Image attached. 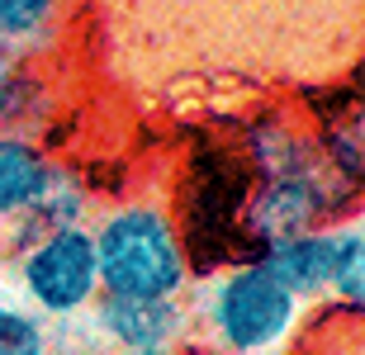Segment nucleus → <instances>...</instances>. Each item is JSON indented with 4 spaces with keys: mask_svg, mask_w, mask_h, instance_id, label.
I'll use <instances>...</instances> for the list:
<instances>
[{
    "mask_svg": "<svg viewBox=\"0 0 365 355\" xmlns=\"http://www.w3.org/2000/svg\"><path fill=\"white\" fill-rule=\"evenodd\" d=\"M95 265H100V294L123 299H180L195 280V260L180 237V218L162 204L133 199V204L105 208L91 223Z\"/></svg>",
    "mask_w": 365,
    "mask_h": 355,
    "instance_id": "obj_1",
    "label": "nucleus"
},
{
    "mask_svg": "<svg viewBox=\"0 0 365 355\" xmlns=\"http://www.w3.org/2000/svg\"><path fill=\"white\" fill-rule=\"evenodd\" d=\"M200 313L218 355H284V346L304 327V303L257 256L218 265Z\"/></svg>",
    "mask_w": 365,
    "mask_h": 355,
    "instance_id": "obj_2",
    "label": "nucleus"
},
{
    "mask_svg": "<svg viewBox=\"0 0 365 355\" xmlns=\"http://www.w3.org/2000/svg\"><path fill=\"white\" fill-rule=\"evenodd\" d=\"M361 190L346 185L332 171H304V176H280V180H252V190L237 213V233H242V251L257 256L261 246L284 242L294 233L323 228V223L346 218V208L356 213Z\"/></svg>",
    "mask_w": 365,
    "mask_h": 355,
    "instance_id": "obj_3",
    "label": "nucleus"
},
{
    "mask_svg": "<svg viewBox=\"0 0 365 355\" xmlns=\"http://www.w3.org/2000/svg\"><path fill=\"white\" fill-rule=\"evenodd\" d=\"M10 265L24 303L34 313H43L48 322H57V327L86 317L100 299V265H95L91 223L57 228V233L29 242Z\"/></svg>",
    "mask_w": 365,
    "mask_h": 355,
    "instance_id": "obj_4",
    "label": "nucleus"
},
{
    "mask_svg": "<svg viewBox=\"0 0 365 355\" xmlns=\"http://www.w3.org/2000/svg\"><path fill=\"white\" fill-rule=\"evenodd\" d=\"M95 337L119 351H180L190 341L195 313L185 299H123V294H100L86 313Z\"/></svg>",
    "mask_w": 365,
    "mask_h": 355,
    "instance_id": "obj_5",
    "label": "nucleus"
},
{
    "mask_svg": "<svg viewBox=\"0 0 365 355\" xmlns=\"http://www.w3.org/2000/svg\"><path fill=\"white\" fill-rule=\"evenodd\" d=\"M332 246H337V223H323V228H309V233H294V237H284V242L261 246L257 260L304 308H318V303H327Z\"/></svg>",
    "mask_w": 365,
    "mask_h": 355,
    "instance_id": "obj_6",
    "label": "nucleus"
},
{
    "mask_svg": "<svg viewBox=\"0 0 365 355\" xmlns=\"http://www.w3.org/2000/svg\"><path fill=\"white\" fill-rule=\"evenodd\" d=\"M62 171L67 166H57V157L34 133H0V223L38 204Z\"/></svg>",
    "mask_w": 365,
    "mask_h": 355,
    "instance_id": "obj_7",
    "label": "nucleus"
},
{
    "mask_svg": "<svg viewBox=\"0 0 365 355\" xmlns=\"http://www.w3.org/2000/svg\"><path fill=\"white\" fill-rule=\"evenodd\" d=\"M86 208H91V199H86L81 180L71 176V171H62L57 185L43 194L38 204H29L24 213H14L10 223H0V260H14L29 242H38V237L57 233V228L86 223Z\"/></svg>",
    "mask_w": 365,
    "mask_h": 355,
    "instance_id": "obj_8",
    "label": "nucleus"
},
{
    "mask_svg": "<svg viewBox=\"0 0 365 355\" xmlns=\"http://www.w3.org/2000/svg\"><path fill=\"white\" fill-rule=\"evenodd\" d=\"M38 119H48V85L24 53L0 43V133H29Z\"/></svg>",
    "mask_w": 365,
    "mask_h": 355,
    "instance_id": "obj_9",
    "label": "nucleus"
},
{
    "mask_svg": "<svg viewBox=\"0 0 365 355\" xmlns=\"http://www.w3.org/2000/svg\"><path fill=\"white\" fill-rule=\"evenodd\" d=\"M67 0H0V43L24 57L48 53L62 38Z\"/></svg>",
    "mask_w": 365,
    "mask_h": 355,
    "instance_id": "obj_10",
    "label": "nucleus"
},
{
    "mask_svg": "<svg viewBox=\"0 0 365 355\" xmlns=\"http://www.w3.org/2000/svg\"><path fill=\"white\" fill-rule=\"evenodd\" d=\"M327 303L361 313L365 308V228L361 218H337V246H332V280H327Z\"/></svg>",
    "mask_w": 365,
    "mask_h": 355,
    "instance_id": "obj_11",
    "label": "nucleus"
},
{
    "mask_svg": "<svg viewBox=\"0 0 365 355\" xmlns=\"http://www.w3.org/2000/svg\"><path fill=\"white\" fill-rule=\"evenodd\" d=\"M0 355H76L67 337L29 303H0Z\"/></svg>",
    "mask_w": 365,
    "mask_h": 355,
    "instance_id": "obj_12",
    "label": "nucleus"
},
{
    "mask_svg": "<svg viewBox=\"0 0 365 355\" xmlns=\"http://www.w3.org/2000/svg\"><path fill=\"white\" fill-rule=\"evenodd\" d=\"M95 355H180V351H119V346H100Z\"/></svg>",
    "mask_w": 365,
    "mask_h": 355,
    "instance_id": "obj_13",
    "label": "nucleus"
}]
</instances>
